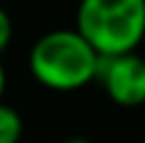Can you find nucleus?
Segmentation results:
<instances>
[{
  "instance_id": "obj_1",
  "label": "nucleus",
  "mask_w": 145,
  "mask_h": 143,
  "mask_svg": "<svg viewBox=\"0 0 145 143\" xmlns=\"http://www.w3.org/2000/svg\"><path fill=\"white\" fill-rule=\"evenodd\" d=\"M102 56L76 28L43 33L28 54V69L41 87L54 92H74L97 82Z\"/></svg>"
},
{
  "instance_id": "obj_2",
  "label": "nucleus",
  "mask_w": 145,
  "mask_h": 143,
  "mask_svg": "<svg viewBox=\"0 0 145 143\" xmlns=\"http://www.w3.org/2000/svg\"><path fill=\"white\" fill-rule=\"evenodd\" d=\"M74 28L99 56L133 54L145 38V0H79Z\"/></svg>"
},
{
  "instance_id": "obj_3",
  "label": "nucleus",
  "mask_w": 145,
  "mask_h": 143,
  "mask_svg": "<svg viewBox=\"0 0 145 143\" xmlns=\"http://www.w3.org/2000/svg\"><path fill=\"white\" fill-rule=\"evenodd\" d=\"M97 82L120 107L145 105V59L138 51L122 56H102Z\"/></svg>"
},
{
  "instance_id": "obj_4",
  "label": "nucleus",
  "mask_w": 145,
  "mask_h": 143,
  "mask_svg": "<svg viewBox=\"0 0 145 143\" xmlns=\"http://www.w3.org/2000/svg\"><path fill=\"white\" fill-rule=\"evenodd\" d=\"M23 138V118L15 107L0 102V143H20Z\"/></svg>"
},
{
  "instance_id": "obj_5",
  "label": "nucleus",
  "mask_w": 145,
  "mask_h": 143,
  "mask_svg": "<svg viewBox=\"0 0 145 143\" xmlns=\"http://www.w3.org/2000/svg\"><path fill=\"white\" fill-rule=\"evenodd\" d=\"M10 41H13V20H10L8 10L0 8V54L10 46Z\"/></svg>"
},
{
  "instance_id": "obj_6",
  "label": "nucleus",
  "mask_w": 145,
  "mask_h": 143,
  "mask_svg": "<svg viewBox=\"0 0 145 143\" xmlns=\"http://www.w3.org/2000/svg\"><path fill=\"white\" fill-rule=\"evenodd\" d=\"M5 84H8V77H5V67L0 61V102H3V95H5Z\"/></svg>"
},
{
  "instance_id": "obj_7",
  "label": "nucleus",
  "mask_w": 145,
  "mask_h": 143,
  "mask_svg": "<svg viewBox=\"0 0 145 143\" xmlns=\"http://www.w3.org/2000/svg\"><path fill=\"white\" fill-rule=\"evenodd\" d=\"M64 143H92V141H89V138H79V136H76V138H69V141H64Z\"/></svg>"
}]
</instances>
